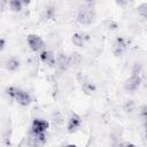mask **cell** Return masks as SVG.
<instances>
[{"label":"cell","mask_w":147,"mask_h":147,"mask_svg":"<svg viewBox=\"0 0 147 147\" xmlns=\"http://www.w3.org/2000/svg\"><path fill=\"white\" fill-rule=\"evenodd\" d=\"M54 17H55V8H54V6H46L42 9L41 14H40V18L44 22L53 20Z\"/></svg>","instance_id":"cell-12"},{"label":"cell","mask_w":147,"mask_h":147,"mask_svg":"<svg viewBox=\"0 0 147 147\" xmlns=\"http://www.w3.org/2000/svg\"><path fill=\"white\" fill-rule=\"evenodd\" d=\"M40 60L42 63L47 64L48 67L56 65V55H54V53L51 51H42L40 53Z\"/></svg>","instance_id":"cell-8"},{"label":"cell","mask_w":147,"mask_h":147,"mask_svg":"<svg viewBox=\"0 0 147 147\" xmlns=\"http://www.w3.org/2000/svg\"><path fill=\"white\" fill-rule=\"evenodd\" d=\"M137 13H138V15H139L140 17L147 20V3H146V2L140 3V5L137 7Z\"/></svg>","instance_id":"cell-15"},{"label":"cell","mask_w":147,"mask_h":147,"mask_svg":"<svg viewBox=\"0 0 147 147\" xmlns=\"http://www.w3.org/2000/svg\"><path fill=\"white\" fill-rule=\"evenodd\" d=\"M144 127H145V130L147 131V118L144 121Z\"/></svg>","instance_id":"cell-22"},{"label":"cell","mask_w":147,"mask_h":147,"mask_svg":"<svg viewBox=\"0 0 147 147\" xmlns=\"http://www.w3.org/2000/svg\"><path fill=\"white\" fill-rule=\"evenodd\" d=\"M141 80H142V78H141L140 74L132 72V75H131V76L125 80V83H124V88H125V91H127V92H130V93L136 92V91L139 88V86H140V84H141Z\"/></svg>","instance_id":"cell-3"},{"label":"cell","mask_w":147,"mask_h":147,"mask_svg":"<svg viewBox=\"0 0 147 147\" xmlns=\"http://www.w3.org/2000/svg\"><path fill=\"white\" fill-rule=\"evenodd\" d=\"M129 47V42L124 37H118L111 45V53L115 56H121Z\"/></svg>","instance_id":"cell-4"},{"label":"cell","mask_w":147,"mask_h":147,"mask_svg":"<svg viewBox=\"0 0 147 147\" xmlns=\"http://www.w3.org/2000/svg\"><path fill=\"white\" fill-rule=\"evenodd\" d=\"M49 124L47 121L42 118H36L33 119L31 124V134H39V133H46Z\"/></svg>","instance_id":"cell-6"},{"label":"cell","mask_w":147,"mask_h":147,"mask_svg":"<svg viewBox=\"0 0 147 147\" xmlns=\"http://www.w3.org/2000/svg\"><path fill=\"white\" fill-rule=\"evenodd\" d=\"M82 90H83V92L86 93V94H92V93L95 92L96 87H95V85H94L93 83L86 80V82H84V83L82 84Z\"/></svg>","instance_id":"cell-14"},{"label":"cell","mask_w":147,"mask_h":147,"mask_svg":"<svg viewBox=\"0 0 147 147\" xmlns=\"http://www.w3.org/2000/svg\"><path fill=\"white\" fill-rule=\"evenodd\" d=\"M22 1H23V3H24V5H29L32 0H22Z\"/></svg>","instance_id":"cell-21"},{"label":"cell","mask_w":147,"mask_h":147,"mask_svg":"<svg viewBox=\"0 0 147 147\" xmlns=\"http://www.w3.org/2000/svg\"><path fill=\"white\" fill-rule=\"evenodd\" d=\"M76 18L82 25H91L95 21V11L91 5H85L79 8Z\"/></svg>","instance_id":"cell-2"},{"label":"cell","mask_w":147,"mask_h":147,"mask_svg":"<svg viewBox=\"0 0 147 147\" xmlns=\"http://www.w3.org/2000/svg\"><path fill=\"white\" fill-rule=\"evenodd\" d=\"M23 1L22 0H8V6L9 8L15 11V13H18L22 10V7H23Z\"/></svg>","instance_id":"cell-13"},{"label":"cell","mask_w":147,"mask_h":147,"mask_svg":"<svg viewBox=\"0 0 147 147\" xmlns=\"http://www.w3.org/2000/svg\"><path fill=\"white\" fill-rule=\"evenodd\" d=\"M80 124H82V118H80V116H79L78 114H75V113L71 114V116L69 117L68 123H67V130H68V132H69V133H72V132H75V131H77V130L79 129Z\"/></svg>","instance_id":"cell-7"},{"label":"cell","mask_w":147,"mask_h":147,"mask_svg":"<svg viewBox=\"0 0 147 147\" xmlns=\"http://www.w3.org/2000/svg\"><path fill=\"white\" fill-rule=\"evenodd\" d=\"M5 47H6V40H5V38H1V40H0V49L3 51Z\"/></svg>","instance_id":"cell-19"},{"label":"cell","mask_w":147,"mask_h":147,"mask_svg":"<svg viewBox=\"0 0 147 147\" xmlns=\"http://www.w3.org/2000/svg\"><path fill=\"white\" fill-rule=\"evenodd\" d=\"M83 1H84L86 5H91V6H92V5H93V3H94L96 0H83Z\"/></svg>","instance_id":"cell-20"},{"label":"cell","mask_w":147,"mask_h":147,"mask_svg":"<svg viewBox=\"0 0 147 147\" xmlns=\"http://www.w3.org/2000/svg\"><path fill=\"white\" fill-rule=\"evenodd\" d=\"M20 60L17 59V57H15V56H10V57H8L6 61H5V67H6V69L8 70V71H10V72H14V71H16L18 68H20Z\"/></svg>","instance_id":"cell-11"},{"label":"cell","mask_w":147,"mask_h":147,"mask_svg":"<svg viewBox=\"0 0 147 147\" xmlns=\"http://www.w3.org/2000/svg\"><path fill=\"white\" fill-rule=\"evenodd\" d=\"M6 93H7L11 99H14L18 105H21V106H23V107L29 106V105L31 103V101H32L31 95H30L26 91L21 90V88H17V87H15V86H9V87H7V88H6Z\"/></svg>","instance_id":"cell-1"},{"label":"cell","mask_w":147,"mask_h":147,"mask_svg":"<svg viewBox=\"0 0 147 147\" xmlns=\"http://www.w3.org/2000/svg\"><path fill=\"white\" fill-rule=\"evenodd\" d=\"M139 116L142 121H145L147 118V105H144L139 108Z\"/></svg>","instance_id":"cell-17"},{"label":"cell","mask_w":147,"mask_h":147,"mask_svg":"<svg viewBox=\"0 0 147 147\" xmlns=\"http://www.w3.org/2000/svg\"><path fill=\"white\" fill-rule=\"evenodd\" d=\"M70 65V61H69V56L65 53H59L56 55V67L61 70L64 71L65 69H68V67Z\"/></svg>","instance_id":"cell-9"},{"label":"cell","mask_w":147,"mask_h":147,"mask_svg":"<svg viewBox=\"0 0 147 147\" xmlns=\"http://www.w3.org/2000/svg\"><path fill=\"white\" fill-rule=\"evenodd\" d=\"M134 107H136V105H134V102H133L132 100H127V101L123 105V109H124L126 113H131V111L134 109Z\"/></svg>","instance_id":"cell-16"},{"label":"cell","mask_w":147,"mask_h":147,"mask_svg":"<svg viewBox=\"0 0 147 147\" xmlns=\"http://www.w3.org/2000/svg\"><path fill=\"white\" fill-rule=\"evenodd\" d=\"M115 2L117 3V6L119 7H125L129 3V0H115Z\"/></svg>","instance_id":"cell-18"},{"label":"cell","mask_w":147,"mask_h":147,"mask_svg":"<svg viewBox=\"0 0 147 147\" xmlns=\"http://www.w3.org/2000/svg\"><path fill=\"white\" fill-rule=\"evenodd\" d=\"M87 40H88V36L83 32H76L71 36V41L77 47H83Z\"/></svg>","instance_id":"cell-10"},{"label":"cell","mask_w":147,"mask_h":147,"mask_svg":"<svg viewBox=\"0 0 147 147\" xmlns=\"http://www.w3.org/2000/svg\"><path fill=\"white\" fill-rule=\"evenodd\" d=\"M26 42L30 47L31 51L33 52H39L40 49L44 48V40L40 36L36 34V33H30L26 37Z\"/></svg>","instance_id":"cell-5"}]
</instances>
